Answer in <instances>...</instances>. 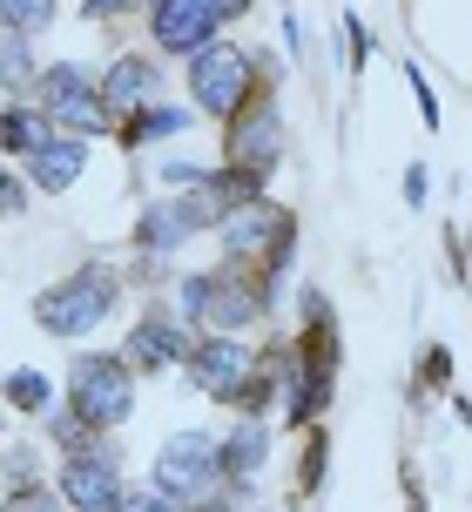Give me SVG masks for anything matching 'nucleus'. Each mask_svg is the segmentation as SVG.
<instances>
[{
  "label": "nucleus",
  "instance_id": "nucleus-1",
  "mask_svg": "<svg viewBox=\"0 0 472 512\" xmlns=\"http://www.w3.org/2000/svg\"><path fill=\"white\" fill-rule=\"evenodd\" d=\"M297 310H304V331H297V371H290V391H284V418L290 432H311L317 418L331 411V391H338V310H331V297L317 290V283H304V297H297Z\"/></svg>",
  "mask_w": 472,
  "mask_h": 512
},
{
  "label": "nucleus",
  "instance_id": "nucleus-2",
  "mask_svg": "<svg viewBox=\"0 0 472 512\" xmlns=\"http://www.w3.org/2000/svg\"><path fill=\"white\" fill-rule=\"evenodd\" d=\"M176 310H183L196 331H257L263 317H270V290H263L257 270H243V263H216V270H183L176 277Z\"/></svg>",
  "mask_w": 472,
  "mask_h": 512
},
{
  "label": "nucleus",
  "instance_id": "nucleus-3",
  "mask_svg": "<svg viewBox=\"0 0 472 512\" xmlns=\"http://www.w3.org/2000/svg\"><path fill=\"white\" fill-rule=\"evenodd\" d=\"M216 243H223V263L257 270L263 290H270V304H277V290H284V277H290V256H297V216L277 209L270 196H257V203H243V209H223Z\"/></svg>",
  "mask_w": 472,
  "mask_h": 512
},
{
  "label": "nucleus",
  "instance_id": "nucleus-4",
  "mask_svg": "<svg viewBox=\"0 0 472 512\" xmlns=\"http://www.w3.org/2000/svg\"><path fill=\"white\" fill-rule=\"evenodd\" d=\"M129 297V277L115 270V263H81L75 277H61L48 283L41 297H34V324H41V337H88V331H102L108 317H115V304Z\"/></svg>",
  "mask_w": 472,
  "mask_h": 512
},
{
  "label": "nucleus",
  "instance_id": "nucleus-5",
  "mask_svg": "<svg viewBox=\"0 0 472 512\" xmlns=\"http://www.w3.org/2000/svg\"><path fill=\"white\" fill-rule=\"evenodd\" d=\"M216 223H223V209H216L210 189H162L156 203H142L129 243H135V256L169 263V256H183L196 236H216Z\"/></svg>",
  "mask_w": 472,
  "mask_h": 512
},
{
  "label": "nucleus",
  "instance_id": "nucleus-6",
  "mask_svg": "<svg viewBox=\"0 0 472 512\" xmlns=\"http://www.w3.org/2000/svg\"><path fill=\"white\" fill-rule=\"evenodd\" d=\"M61 405H75L95 432H122L135 418V364L122 351H81L68 364V391H61Z\"/></svg>",
  "mask_w": 472,
  "mask_h": 512
},
{
  "label": "nucleus",
  "instance_id": "nucleus-7",
  "mask_svg": "<svg viewBox=\"0 0 472 512\" xmlns=\"http://www.w3.org/2000/svg\"><path fill=\"white\" fill-rule=\"evenodd\" d=\"M263 88V54L236 48V41H210L203 54H189V108L230 122L236 108Z\"/></svg>",
  "mask_w": 472,
  "mask_h": 512
},
{
  "label": "nucleus",
  "instance_id": "nucleus-8",
  "mask_svg": "<svg viewBox=\"0 0 472 512\" xmlns=\"http://www.w3.org/2000/svg\"><path fill=\"white\" fill-rule=\"evenodd\" d=\"M149 486L169 492V499H183V506H196V499H216V492H223L216 432H203V425L169 432V438L156 445V459H149Z\"/></svg>",
  "mask_w": 472,
  "mask_h": 512
},
{
  "label": "nucleus",
  "instance_id": "nucleus-9",
  "mask_svg": "<svg viewBox=\"0 0 472 512\" xmlns=\"http://www.w3.org/2000/svg\"><path fill=\"white\" fill-rule=\"evenodd\" d=\"M34 102L54 115V128L61 135H115V108L102 102V81L88 75V68H75V61H48L41 68V81H34Z\"/></svg>",
  "mask_w": 472,
  "mask_h": 512
},
{
  "label": "nucleus",
  "instance_id": "nucleus-10",
  "mask_svg": "<svg viewBox=\"0 0 472 512\" xmlns=\"http://www.w3.org/2000/svg\"><path fill=\"white\" fill-rule=\"evenodd\" d=\"M223 162H230V169H250V176H263V182L284 162V108H277V88H270V81L223 122Z\"/></svg>",
  "mask_w": 472,
  "mask_h": 512
},
{
  "label": "nucleus",
  "instance_id": "nucleus-11",
  "mask_svg": "<svg viewBox=\"0 0 472 512\" xmlns=\"http://www.w3.org/2000/svg\"><path fill=\"white\" fill-rule=\"evenodd\" d=\"M54 486L68 499V512H129V486H122V445H88V452H61Z\"/></svg>",
  "mask_w": 472,
  "mask_h": 512
},
{
  "label": "nucleus",
  "instance_id": "nucleus-12",
  "mask_svg": "<svg viewBox=\"0 0 472 512\" xmlns=\"http://www.w3.org/2000/svg\"><path fill=\"white\" fill-rule=\"evenodd\" d=\"M196 324L176 304H149L135 317V331L122 337V358L135 364V378H156V371H183V358L196 351Z\"/></svg>",
  "mask_w": 472,
  "mask_h": 512
},
{
  "label": "nucleus",
  "instance_id": "nucleus-13",
  "mask_svg": "<svg viewBox=\"0 0 472 512\" xmlns=\"http://www.w3.org/2000/svg\"><path fill=\"white\" fill-rule=\"evenodd\" d=\"M250 371H257V344L250 337H230V331H203L196 351L183 358V378L203 398H216V405H236V391L250 384Z\"/></svg>",
  "mask_w": 472,
  "mask_h": 512
},
{
  "label": "nucleus",
  "instance_id": "nucleus-14",
  "mask_svg": "<svg viewBox=\"0 0 472 512\" xmlns=\"http://www.w3.org/2000/svg\"><path fill=\"white\" fill-rule=\"evenodd\" d=\"M216 34H223V21H216L203 0H149V41H156L169 61L203 54Z\"/></svg>",
  "mask_w": 472,
  "mask_h": 512
},
{
  "label": "nucleus",
  "instance_id": "nucleus-15",
  "mask_svg": "<svg viewBox=\"0 0 472 512\" xmlns=\"http://www.w3.org/2000/svg\"><path fill=\"white\" fill-rule=\"evenodd\" d=\"M95 81H102V102L115 108V122H129L135 108L162 102V61H149L142 48H129V54H108V68H102Z\"/></svg>",
  "mask_w": 472,
  "mask_h": 512
},
{
  "label": "nucleus",
  "instance_id": "nucleus-16",
  "mask_svg": "<svg viewBox=\"0 0 472 512\" xmlns=\"http://www.w3.org/2000/svg\"><path fill=\"white\" fill-rule=\"evenodd\" d=\"M54 135H61V128H54V115L41 102H27V95H7V102H0V155H7V162H27L34 149H48Z\"/></svg>",
  "mask_w": 472,
  "mask_h": 512
},
{
  "label": "nucleus",
  "instance_id": "nucleus-17",
  "mask_svg": "<svg viewBox=\"0 0 472 512\" xmlns=\"http://www.w3.org/2000/svg\"><path fill=\"white\" fill-rule=\"evenodd\" d=\"M81 169H88V135H54L48 149L27 155V182H34L41 196H61V189H75Z\"/></svg>",
  "mask_w": 472,
  "mask_h": 512
},
{
  "label": "nucleus",
  "instance_id": "nucleus-18",
  "mask_svg": "<svg viewBox=\"0 0 472 512\" xmlns=\"http://www.w3.org/2000/svg\"><path fill=\"white\" fill-rule=\"evenodd\" d=\"M189 128H196V108H183V102H149V108H135L129 122L115 128V142H122V149H156V142L189 135Z\"/></svg>",
  "mask_w": 472,
  "mask_h": 512
},
{
  "label": "nucleus",
  "instance_id": "nucleus-19",
  "mask_svg": "<svg viewBox=\"0 0 472 512\" xmlns=\"http://www.w3.org/2000/svg\"><path fill=\"white\" fill-rule=\"evenodd\" d=\"M263 459H270V425H263V418H236L230 432L216 438V465H223V479H257Z\"/></svg>",
  "mask_w": 472,
  "mask_h": 512
},
{
  "label": "nucleus",
  "instance_id": "nucleus-20",
  "mask_svg": "<svg viewBox=\"0 0 472 512\" xmlns=\"http://www.w3.org/2000/svg\"><path fill=\"white\" fill-rule=\"evenodd\" d=\"M41 61L27 48V34H0V95H34Z\"/></svg>",
  "mask_w": 472,
  "mask_h": 512
},
{
  "label": "nucleus",
  "instance_id": "nucleus-21",
  "mask_svg": "<svg viewBox=\"0 0 472 512\" xmlns=\"http://www.w3.org/2000/svg\"><path fill=\"white\" fill-rule=\"evenodd\" d=\"M0 398H7L14 411H34V418H41V411L54 405V378H48V371H34V364H14V371L0 378Z\"/></svg>",
  "mask_w": 472,
  "mask_h": 512
},
{
  "label": "nucleus",
  "instance_id": "nucleus-22",
  "mask_svg": "<svg viewBox=\"0 0 472 512\" xmlns=\"http://www.w3.org/2000/svg\"><path fill=\"white\" fill-rule=\"evenodd\" d=\"M41 432H48L54 452H88V445H102V432H95L75 405H48L41 411Z\"/></svg>",
  "mask_w": 472,
  "mask_h": 512
},
{
  "label": "nucleus",
  "instance_id": "nucleus-23",
  "mask_svg": "<svg viewBox=\"0 0 472 512\" xmlns=\"http://www.w3.org/2000/svg\"><path fill=\"white\" fill-rule=\"evenodd\" d=\"M61 21V0H0V34H48Z\"/></svg>",
  "mask_w": 472,
  "mask_h": 512
},
{
  "label": "nucleus",
  "instance_id": "nucleus-24",
  "mask_svg": "<svg viewBox=\"0 0 472 512\" xmlns=\"http://www.w3.org/2000/svg\"><path fill=\"white\" fill-rule=\"evenodd\" d=\"M324 472H331V432L311 425V432H304V452H297V492L317 499V492H324Z\"/></svg>",
  "mask_w": 472,
  "mask_h": 512
},
{
  "label": "nucleus",
  "instance_id": "nucleus-25",
  "mask_svg": "<svg viewBox=\"0 0 472 512\" xmlns=\"http://www.w3.org/2000/svg\"><path fill=\"white\" fill-rule=\"evenodd\" d=\"M27 486H48L41 445H7L0 452V492H27Z\"/></svg>",
  "mask_w": 472,
  "mask_h": 512
},
{
  "label": "nucleus",
  "instance_id": "nucleus-26",
  "mask_svg": "<svg viewBox=\"0 0 472 512\" xmlns=\"http://www.w3.org/2000/svg\"><path fill=\"white\" fill-rule=\"evenodd\" d=\"M162 189H203L210 182V162H196V155H162Z\"/></svg>",
  "mask_w": 472,
  "mask_h": 512
},
{
  "label": "nucleus",
  "instance_id": "nucleus-27",
  "mask_svg": "<svg viewBox=\"0 0 472 512\" xmlns=\"http://www.w3.org/2000/svg\"><path fill=\"white\" fill-rule=\"evenodd\" d=\"M0 512H68L61 486H27V492H0Z\"/></svg>",
  "mask_w": 472,
  "mask_h": 512
},
{
  "label": "nucleus",
  "instance_id": "nucleus-28",
  "mask_svg": "<svg viewBox=\"0 0 472 512\" xmlns=\"http://www.w3.org/2000/svg\"><path fill=\"white\" fill-rule=\"evenodd\" d=\"M27 189H34V182H27L21 169H7V162H0V223L27 216Z\"/></svg>",
  "mask_w": 472,
  "mask_h": 512
},
{
  "label": "nucleus",
  "instance_id": "nucleus-29",
  "mask_svg": "<svg viewBox=\"0 0 472 512\" xmlns=\"http://www.w3.org/2000/svg\"><path fill=\"white\" fill-rule=\"evenodd\" d=\"M419 384H425V391H446V384H452V351H446V344H425Z\"/></svg>",
  "mask_w": 472,
  "mask_h": 512
},
{
  "label": "nucleus",
  "instance_id": "nucleus-30",
  "mask_svg": "<svg viewBox=\"0 0 472 512\" xmlns=\"http://www.w3.org/2000/svg\"><path fill=\"white\" fill-rule=\"evenodd\" d=\"M365 61H371V34H365V21H358V14H344V68L358 75Z\"/></svg>",
  "mask_w": 472,
  "mask_h": 512
},
{
  "label": "nucleus",
  "instance_id": "nucleus-31",
  "mask_svg": "<svg viewBox=\"0 0 472 512\" xmlns=\"http://www.w3.org/2000/svg\"><path fill=\"white\" fill-rule=\"evenodd\" d=\"M405 81H412V95H419V122H425V128H439V95H432V81H425L419 61H405Z\"/></svg>",
  "mask_w": 472,
  "mask_h": 512
},
{
  "label": "nucleus",
  "instance_id": "nucleus-32",
  "mask_svg": "<svg viewBox=\"0 0 472 512\" xmlns=\"http://www.w3.org/2000/svg\"><path fill=\"white\" fill-rule=\"evenodd\" d=\"M135 7H142V0H81V21H122V14H135Z\"/></svg>",
  "mask_w": 472,
  "mask_h": 512
},
{
  "label": "nucleus",
  "instance_id": "nucleus-33",
  "mask_svg": "<svg viewBox=\"0 0 472 512\" xmlns=\"http://www.w3.org/2000/svg\"><path fill=\"white\" fill-rule=\"evenodd\" d=\"M405 209H425V196H432V176H425V162H405Z\"/></svg>",
  "mask_w": 472,
  "mask_h": 512
},
{
  "label": "nucleus",
  "instance_id": "nucleus-34",
  "mask_svg": "<svg viewBox=\"0 0 472 512\" xmlns=\"http://www.w3.org/2000/svg\"><path fill=\"white\" fill-rule=\"evenodd\" d=\"M129 512H189V506L169 499V492H156V486H142V492H129Z\"/></svg>",
  "mask_w": 472,
  "mask_h": 512
},
{
  "label": "nucleus",
  "instance_id": "nucleus-35",
  "mask_svg": "<svg viewBox=\"0 0 472 512\" xmlns=\"http://www.w3.org/2000/svg\"><path fill=\"white\" fill-rule=\"evenodd\" d=\"M203 7H210L216 21L230 27V21H243V14H250V7H257V0H203Z\"/></svg>",
  "mask_w": 472,
  "mask_h": 512
},
{
  "label": "nucleus",
  "instance_id": "nucleus-36",
  "mask_svg": "<svg viewBox=\"0 0 472 512\" xmlns=\"http://www.w3.org/2000/svg\"><path fill=\"white\" fill-rule=\"evenodd\" d=\"M405 506L425 512V486H419V465H412V459H405Z\"/></svg>",
  "mask_w": 472,
  "mask_h": 512
}]
</instances>
